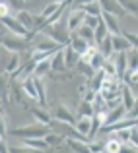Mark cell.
Listing matches in <instances>:
<instances>
[{
  "instance_id": "obj_1",
  "label": "cell",
  "mask_w": 138,
  "mask_h": 153,
  "mask_svg": "<svg viewBox=\"0 0 138 153\" xmlns=\"http://www.w3.org/2000/svg\"><path fill=\"white\" fill-rule=\"evenodd\" d=\"M41 31H43V33H47L51 39H55L56 43H60L62 47L64 45H70L72 33H70V29H68V25L64 23V18L56 19V22H52V23H47Z\"/></svg>"
},
{
  "instance_id": "obj_2",
  "label": "cell",
  "mask_w": 138,
  "mask_h": 153,
  "mask_svg": "<svg viewBox=\"0 0 138 153\" xmlns=\"http://www.w3.org/2000/svg\"><path fill=\"white\" fill-rule=\"evenodd\" d=\"M51 132L49 124H29V126H22V128H14L10 130L12 138H18V140H29V138H45V136Z\"/></svg>"
},
{
  "instance_id": "obj_3",
  "label": "cell",
  "mask_w": 138,
  "mask_h": 153,
  "mask_svg": "<svg viewBox=\"0 0 138 153\" xmlns=\"http://www.w3.org/2000/svg\"><path fill=\"white\" fill-rule=\"evenodd\" d=\"M2 47L6 49L8 52H27L33 49L31 45V39L29 37H22V35H16V33H6L2 37Z\"/></svg>"
},
{
  "instance_id": "obj_4",
  "label": "cell",
  "mask_w": 138,
  "mask_h": 153,
  "mask_svg": "<svg viewBox=\"0 0 138 153\" xmlns=\"http://www.w3.org/2000/svg\"><path fill=\"white\" fill-rule=\"evenodd\" d=\"M29 39H31V45H33L35 51H43V52H49V54H55L58 49H62L60 43H56L55 39H51L43 31H33L29 35Z\"/></svg>"
},
{
  "instance_id": "obj_5",
  "label": "cell",
  "mask_w": 138,
  "mask_h": 153,
  "mask_svg": "<svg viewBox=\"0 0 138 153\" xmlns=\"http://www.w3.org/2000/svg\"><path fill=\"white\" fill-rule=\"evenodd\" d=\"M86 16L88 14L80 6H74L70 12H68L66 14V25H68V29H70V33H76V31L86 23Z\"/></svg>"
},
{
  "instance_id": "obj_6",
  "label": "cell",
  "mask_w": 138,
  "mask_h": 153,
  "mask_svg": "<svg viewBox=\"0 0 138 153\" xmlns=\"http://www.w3.org/2000/svg\"><path fill=\"white\" fill-rule=\"evenodd\" d=\"M2 25H4L6 31L16 33V35H22V37H29V35L33 33V31H29L22 22H20L18 16H6V18H2Z\"/></svg>"
},
{
  "instance_id": "obj_7",
  "label": "cell",
  "mask_w": 138,
  "mask_h": 153,
  "mask_svg": "<svg viewBox=\"0 0 138 153\" xmlns=\"http://www.w3.org/2000/svg\"><path fill=\"white\" fill-rule=\"evenodd\" d=\"M35 66H37V62H35V60L29 56V60H27V62H22V66H20L18 70H16L14 74H12V78H14L16 82H23L26 78L33 76V72H35Z\"/></svg>"
},
{
  "instance_id": "obj_8",
  "label": "cell",
  "mask_w": 138,
  "mask_h": 153,
  "mask_svg": "<svg viewBox=\"0 0 138 153\" xmlns=\"http://www.w3.org/2000/svg\"><path fill=\"white\" fill-rule=\"evenodd\" d=\"M52 116H55V120H62V122H68V124H76V120H78V116L74 114V111L68 105H58L55 108Z\"/></svg>"
},
{
  "instance_id": "obj_9",
  "label": "cell",
  "mask_w": 138,
  "mask_h": 153,
  "mask_svg": "<svg viewBox=\"0 0 138 153\" xmlns=\"http://www.w3.org/2000/svg\"><path fill=\"white\" fill-rule=\"evenodd\" d=\"M127 114H128L127 105H124V103H121V105H117L115 108H109V111H107V120H105V124L119 122V120L127 118Z\"/></svg>"
},
{
  "instance_id": "obj_10",
  "label": "cell",
  "mask_w": 138,
  "mask_h": 153,
  "mask_svg": "<svg viewBox=\"0 0 138 153\" xmlns=\"http://www.w3.org/2000/svg\"><path fill=\"white\" fill-rule=\"evenodd\" d=\"M101 2V8H103V12H109V14L117 16V18H121V16H124L127 12H124V8L121 6L119 0H99Z\"/></svg>"
},
{
  "instance_id": "obj_11",
  "label": "cell",
  "mask_w": 138,
  "mask_h": 153,
  "mask_svg": "<svg viewBox=\"0 0 138 153\" xmlns=\"http://www.w3.org/2000/svg\"><path fill=\"white\" fill-rule=\"evenodd\" d=\"M22 146L29 151H47L49 143L45 142V138H29V140H22Z\"/></svg>"
},
{
  "instance_id": "obj_12",
  "label": "cell",
  "mask_w": 138,
  "mask_h": 153,
  "mask_svg": "<svg viewBox=\"0 0 138 153\" xmlns=\"http://www.w3.org/2000/svg\"><path fill=\"white\" fill-rule=\"evenodd\" d=\"M62 49H64V60H66V66L68 68L78 66V62L82 60V54H80L74 47H70V45H64Z\"/></svg>"
},
{
  "instance_id": "obj_13",
  "label": "cell",
  "mask_w": 138,
  "mask_h": 153,
  "mask_svg": "<svg viewBox=\"0 0 138 153\" xmlns=\"http://www.w3.org/2000/svg\"><path fill=\"white\" fill-rule=\"evenodd\" d=\"M22 87H23V91H26L27 99L39 103V93H37V85H35V78H33V76H29V78L23 79V82H22Z\"/></svg>"
},
{
  "instance_id": "obj_14",
  "label": "cell",
  "mask_w": 138,
  "mask_h": 153,
  "mask_svg": "<svg viewBox=\"0 0 138 153\" xmlns=\"http://www.w3.org/2000/svg\"><path fill=\"white\" fill-rule=\"evenodd\" d=\"M16 16H18V19H20V22H22L29 31H37V16H31L27 10L16 12Z\"/></svg>"
},
{
  "instance_id": "obj_15",
  "label": "cell",
  "mask_w": 138,
  "mask_h": 153,
  "mask_svg": "<svg viewBox=\"0 0 138 153\" xmlns=\"http://www.w3.org/2000/svg\"><path fill=\"white\" fill-rule=\"evenodd\" d=\"M51 62H52V72H66V60H64V49H58L55 54L51 56Z\"/></svg>"
},
{
  "instance_id": "obj_16",
  "label": "cell",
  "mask_w": 138,
  "mask_h": 153,
  "mask_svg": "<svg viewBox=\"0 0 138 153\" xmlns=\"http://www.w3.org/2000/svg\"><path fill=\"white\" fill-rule=\"evenodd\" d=\"M113 58H115V64H117V72H119V78L123 79V78H124V74H127V70H128L127 51H124V52H115V54H113Z\"/></svg>"
},
{
  "instance_id": "obj_17",
  "label": "cell",
  "mask_w": 138,
  "mask_h": 153,
  "mask_svg": "<svg viewBox=\"0 0 138 153\" xmlns=\"http://www.w3.org/2000/svg\"><path fill=\"white\" fill-rule=\"evenodd\" d=\"M101 18H103L105 25L109 27L111 35H119L121 33V23H119V18H117V16L109 14V12H103V14H101Z\"/></svg>"
},
{
  "instance_id": "obj_18",
  "label": "cell",
  "mask_w": 138,
  "mask_h": 153,
  "mask_svg": "<svg viewBox=\"0 0 138 153\" xmlns=\"http://www.w3.org/2000/svg\"><path fill=\"white\" fill-rule=\"evenodd\" d=\"M111 41H113V49H115V52H124L128 49H132L130 41L127 39V35H111Z\"/></svg>"
},
{
  "instance_id": "obj_19",
  "label": "cell",
  "mask_w": 138,
  "mask_h": 153,
  "mask_svg": "<svg viewBox=\"0 0 138 153\" xmlns=\"http://www.w3.org/2000/svg\"><path fill=\"white\" fill-rule=\"evenodd\" d=\"M93 45H95V43H93ZM70 47H74V49L78 51L80 54H84V52H86V51H88V49L92 47V43H90V41H86L84 37H80L78 33H72V39H70Z\"/></svg>"
},
{
  "instance_id": "obj_20",
  "label": "cell",
  "mask_w": 138,
  "mask_h": 153,
  "mask_svg": "<svg viewBox=\"0 0 138 153\" xmlns=\"http://www.w3.org/2000/svg\"><path fill=\"white\" fill-rule=\"evenodd\" d=\"M49 72H52V62H51V56H49V58L39 60V62H37V66H35L33 76H37V78H45V76H49Z\"/></svg>"
},
{
  "instance_id": "obj_21",
  "label": "cell",
  "mask_w": 138,
  "mask_h": 153,
  "mask_svg": "<svg viewBox=\"0 0 138 153\" xmlns=\"http://www.w3.org/2000/svg\"><path fill=\"white\" fill-rule=\"evenodd\" d=\"M64 143H66L72 151H90V143L84 142V140H80V138H72V136H68V138L64 140Z\"/></svg>"
},
{
  "instance_id": "obj_22",
  "label": "cell",
  "mask_w": 138,
  "mask_h": 153,
  "mask_svg": "<svg viewBox=\"0 0 138 153\" xmlns=\"http://www.w3.org/2000/svg\"><path fill=\"white\" fill-rule=\"evenodd\" d=\"M74 126L84 138H88V134H90V130H92V116H78ZM88 142H90V140H88Z\"/></svg>"
},
{
  "instance_id": "obj_23",
  "label": "cell",
  "mask_w": 138,
  "mask_h": 153,
  "mask_svg": "<svg viewBox=\"0 0 138 153\" xmlns=\"http://www.w3.org/2000/svg\"><path fill=\"white\" fill-rule=\"evenodd\" d=\"M105 76H107V72L103 70V68H99V70H95V74L90 78V82H88V85H90V89H95V91H101V85H103V79Z\"/></svg>"
},
{
  "instance_id": "obj_24",
  "label": "cell",
  "mask_w": 138,
  "mask_h": 153,
  "mask_svg": "<svg viewBox=\"0 0 138 153\" xmlns=\"http://www.w3.org/2000/svg\"><path fill=\"white\" fill-rule=\"evenodd\" d=\"M127 58H128V70L127 74H136L138 72V49L132 47V49L127 51ZM124 74V76H127Z\"/></svg>"
},
{
  "instance_id": "obj_25",
  "label": "cell",
  "mask_w": 138,
  "mask_h": 153,
  "mask_svg": "<svg viewBox=\"0 0 138 153\" xmlns=\"http://www.w3.org/2000/svg\"><path fill=\"white\" fill-rule=\"evenodd\" d=\"M121 97H123V103L127 105V108H132V105L136 103V97H134V91L130 89V85H124L121 87Z\"/></svg>"
},
{
  "instance_id": "obj_26",
  "label": "cell",
  "mask_w": 138,
  "mask_h": 153,
  "mask_svg": "<svg viewBox=\"0 0 138 153\" xmlns=\"http://www.w3.org/2000/svg\"><path fill=\"white\" fill-rule=\"evenodd\" d=\"M111 35V31H109V27L105 25V22H103V18H101V22H99V25L95 27V45H99V43H103L105 39Z\"/></svg>"
},
{
  "instance_id": "obj_27",
  "label": "cell",
  "mask_w": 138,
  "mask_h": 153,
  "mask_svg": "<svg viewBox=\"0 0 138 153\" xmlns=\"http://www.w3.org/2000/svg\"><path fill=\"white\" fill-rule=\"evenodd\" d=\"M27 111L33 114V118L37 120V122H41V124H51V116H49V112H45L43 108H39V107H29Z\"/></svg>"
},
{
  "instance_id": "obj_28",
  "label": "cell",
  "mask_w": 138,
  "mask_h": 153,
  "mask_svg": "<svg viewBox=\"0 0 138 153\" xmlns=\"http://www.w3.org/2000/svg\"><path fill=\"white\" fill-rule=\"evenodd\" d=\"M20 66H22V60H20V52H12V56H10V60H8V64H6V68H4V72H6L8 76H12Z\"/></svg>"
},
{
  "instance_id": "obj_29",
  "label": "cell",
  "mask_w": 138,
  "mask_h": 153,
  "mask_svg": "<svg viewBox=\"0 0 138 153\" xmlns=\"http://www.w3.org/2000/svg\"><path fill=\"white\" fill-rule=\"evenodd\" d=\"M82 8L84 12H86L88 16H101L103 14V8H101V2L99 0H95V2H88V4H82Z\"/></svg>"
},
{
  "instance_id": "obj_30",
  "label": "cell",
  "mask_w": 138,
  "mask_h": 153,
  "mask_svg": "<svg viewBox=\"0 0 138 153\" xmlns=\"http://www.w3.org/2000/svg\"><path fill=\"white\" fill-rule=\"evenodd\" d=\"M35 78V85H37V93H39V105L41 107H45L47 105V87H45V79L43 78H37V76H33Z\"/></svg>"
},
{
  "instance_id": "obj_31",
  "label": "cell",
  "mask_w": 138,
  "mask_h": 153,
  "mask_svg": "<svg viewBox=\"0 0 138 153\" xmlns=\"http://www.w3.org/2000/svg\"><path fill=\"white\" fill-rule=\"evenodd\" d=\"M123 146H124V143L119 142V140H117L113 134H111V138H109V140H105V151L119 153V151H123Z\"/></svg>"
},
{
  "instance_id": "obj_32",
  "label": "cell",
  "mask_w": 138,
  "mask_h": 153,
  "mask_svg": "<svg viewBox=\"0 0 138 153\" xmlns=\"http://www.w3.org/2000/svg\"><path fill=\"white\" fill-rule=\"evenodd\" d=\"M76 33H78L80 37H84L86 41H90L92 45L95 43V29H93V27H90V25H86V23H84V25L80 27V29L76 31Z\"/></svg>"
},
{
  "instance_id": "obj_33",
  "label": "cell",
  "mask_w": 138,
  "mask_h": 153,
  "mask_svg": "<svg viewBox=\"0 0 138 153\" xmlns=\"http://www.w3.org/2000/svg\"><path fill=\"white\" fill-rule=\"evenodd\" d=\"M93 114H95V107H93V103L82 99V103H80V107H78V116H93Z\"/></svg>"
},
{
  "instance_id": "obj_34",
  "label": "cell",
  "mask_w": 138,
  "mask_h": 153,
  "mask_svg": "<svg viewBox=\"0 0 138 153\" xmlns=\"http://www.w3.org/2000/svg\"><path fill=\"white\" fill-rule=\"evenodd\" d=\"M64 140H66V138H64L62 134H58V132H49V134L45 136V142L49 143V147H56V146H60Z\"/></svg>"
},
{
  "instance_id": "obj_35",
  "label": "cell",
  "mask_w": 138,
  "mask_h": 153,
  "mask_svg": "<svg viewBox=\"0 0 138 153\" xmlns=\"http://www.w3.org/2000/svg\"><path fill=\"white\" fill-rule=\"evenodd\" d=\"M119 2H121V6L124 8L127 14L138 18V0H119Z\"/></svg>"
},
{
  "instance_id": "obj_36",
  "label": "cell",
  "mask_w": 138,
  "mask_h": 153,
  "mask_svg": "<svg viewBox=\"0 0 138 153\" xmlns=\"http://www.w3.org/2000/svg\"><path fill=\"white\" fill-rule=\"evenodd\" d=\"M111 134L115 136L119 142L127 143V142H130V138H132V128H121V130H115V132H111Z\"/></svg>"
},
{
  "instance_id": "obj_37",
  "label": "cell",
  "mask_w": 138,
  "mask_h": 153,
  "mask_svg": "<svg viewBox=\"0 0 138 153\" xmlns=\"http://www.w3.org/2000/svg\"><path fill=\"white\" fill-rule=\"evenodd\" d=\"M97 47H99V51L103 52L105 56H113V54H115V49H113V41H111V35H109V37L105 39L103 43H99Z\"/></svg>"
},
{
  "instance_id": "obj_38",
  "label": "cell",
  "mask_w": 138,
  "mask_h": 153,
  "mask_svg": "<svg viewBox=\"0 0 138 153\" xmlns=\"http://www.w3.org/2000/svg\"><path fill=\"white\" fill-rule=\"evenodd\" d=\"M103 70L107 72V76H119V72H117V64H115V58H113V56H107V58H105Z\"/></svg>"
},
{
  "instance_id": "obj_39",
  "label": "cell",
  "mask_w": 138,
  "mask_h": 153,
  "mask_svg": "<svg viewBox=\"0 0 138 153\" xmlns=\"http://www.w3.org/2000/svg\"><path fill=\"white\" fill-rule=\"evenodd\" d=\"M105 58H107V56H105L101 51H97L95 54H93V58L90 60V64L93 66V70H99V68H103V64H105Z\"/></svg>"
},
{
  "instance_id": "obj_40",
  "label": "cell",
  "mask_w": 138,
  "mask_h": 153,
  "mask_svg": "<svg viewBox=\"0 0 138 153\" xmlns=\"http://www.w3.org/2000/svg\"><path fill=\"white\" fill-rule=\"evenodd\" d=\"M99 22H101V16H86V25L93 27V29L99 25Z\"/></svg>"
},
{
  "instance_id": "obj_41",
  "label": "cell",
  "mask_w": 138,
  "mask_h": 153,
  "mask_svg": "<svg viewBox=\"0 0 138 153\" xmlns=\"http://www.w3.org/2000/svg\"><path fill=\"white\" fill-rule=\"evenodd\" d=\"M10 2V6L14 8L16 12H20V10H26V2L27 0H8Z\"/></svg>"
},
{
  "instance_id": "obj_42",
  "label": "cell",
  "mask_w": 138,
  "mask_h": 153,
  "mask_svg": "<svg viewBox=\"0 0 138 153\" xmlns=\"http://www.w3.org/2000/svg\"><path fill=\"white\" fill-rule=\"evenodd\" d=\"M10 2L8 0H2V4H0V14H2V18H6V16H10Z\"/></svg>"
},
{
  "instance_id": "obj_43",
  "label": "cell",
  "mask_w": 138,
  "mask_h": 153,
  "mask_svg": "<svg viewBox=\"0 0 138 153\" xmlns=\"http://www.w3.org/2000/svg\"><path fill=\"white\" fill-rule=\"evenodd\" d=\"M127 116H130V118H138V97H136V103L132 105V108H128Z\"/></svg>"
},
{
  "instance_id": "obj_44",
  "label": "cell",
  "mask_w": 138,
  "mask_h": 153,
  "mask_svg": "<svg viewBox=\"0 0 138 153\" xmlns=\"http://www.w3.org/2000/svg\"><path fill=\"white\" fill-rule=\"evenodd\" d=\"M124 35H127V39L130 41V45L138 49V35H136V33H124Z\"/></svg>"
},
{
  "instance_id": "obj_45",
  "label": "cell",
  "mask_w": 138,
  "mask_h": 153,
  "mask_svg": "<svg viewBox=\"0 0 138 153\" xmlns=\"http://www.w3.org/2000/svg\"><path fill=\"white\" fill-rule=\"evenodd\" d=\"M90 151H105V143H92L90 142Z\"/></svg>"
},
{
  "instance_id": "obj_46",
  "label": "cell",
  "mask_w": 138,
  "mask_h": 153,
  "mask_svg": "<svg viewBox=\"0 0 138 153\" xmlns=\"http://www.w3.org/2000/svg\"><path fill=\"white\" fill-rule=\"evenodd\" d=\"M130 142L136 146V149H138V126L132 128V138H130Z\"/></svg>"
},
{
  "instance_id": "obj_47",
  "label": "cell",
  "mask_w": 138,
  "mask_h": 153,
  "mask_svg": "<svg viewBox=\"0 0 138 153\" xmlns=\"http://www.w3.org/2000/svg\"><path fill=\"white\" fill-rule=\"evenodd\" d=\"M74 6H82V4H88V2H95V0H74Z\"/></svg>"
},
{
  "instance_id": "obj_48",
  "label": "cell",
  "mask_w": 138,
  "mask_h": 153,
  "mask_svg": "<svg viewBox=\"0 0 138 153\" xmlns=\"http://www.w3.org/2000/svg\"><path fill=\"white\" fill-rule=\"evenodd\" d=\"M55 2H60V4H64V2H72V0H55Z\"/></svg>"
}]
</instances>
